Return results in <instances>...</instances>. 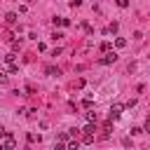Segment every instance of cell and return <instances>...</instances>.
<instances>
[{
	"label": "cell",
	"mask_w": 150,
	"mask_h": 150,
	"mask_svg": "<svg viewBox=\"0 0 150 150\" xmlns=\"http://www.w3.org/2000/svg\"><path fill=\"white\" fill-rule=\"evenodd\" d=\"M115 61H117V54H115V52H105V54L98 59L101 66H110V63H115Z\"/></svg>",
	"instance_id": "obj_1"
},
{
	"label": "cell",
	"mask_w": 150,
	"mask_h": 150,
	"mask_svg": "<svg viewBox=\"0 0 150 150\" xmlns=\"http://www.w3.org/2000/svg\"><path fill=\"white\" fill-rule=\"evenodd\" d=\"M14 145H16L14 136H12V134H5V138H2V150H14Z\"/></svg>",
	"instance_id": "obj_2"
},
{
	"label": "cell",
	"mask_w": 150,
	"mask_h": 150,
	"mask_svg": "<svg viewBox=\"0 0 150 150\" xmlns=\"http://www.w3.org/2000/svg\"><path fill=\"white\" fill-rule=\"evenodd\" d=\"M122 110H124V105H122V103H115V105L110 108V120H117V117L122 115Z\"/></svg>",
	"instance_id": "obj_3"
},
{
	"label": "cell",
	"mask_w": 150,
	"mask_h": 150,
	"mask_svg": "<svg viewBox=\"0 0 150 150\" xmlns=\"http://www.w3.org/2000/svg\"><path fill=\"white\" fill-rule=\"evenodd\" d=\"M54 26H70V19H63V16H56V19H54Z\"/></svg>",
	"instance_id": "obj_4"
},
{
	"label": "cell",
	"mask_w": 150,
	"mask_h": 150,
	"mask_svg": "<svg viewBox=\"0 0 150 150\" xmlns=\"http://www.w3.org/2000/svg\"><path fill=\"white\" fill-rule=\"evenodd\" d=\"M96 131V122H89V124H84V129H82V134H94Z\"/></svg>",
	"instance_id": "obj_5"
},
{
	"label": "cell",
	"mask_w": 150,
	"mask_h": 150,
	"mask_svg": "<svg viewBox=\"0 0 150 150\" xmlns=\"http://www.w3.org/2000/svg\"><path fill=\"white\" fill-rule=\"evenodd\" d=\"M5 21H7L9 26H12V23H16V14H14V12H7V14H5Z\"/></svg>",
	"instance_id": "obj_6"
},
{
	"label": "cell",
	"mask_w": 150,
	"mask_h": 150,
	"mask_svg": "<svg viewBox=\"0 0 150 150\" xmlns=\"http://www.w3.org/2000/svg\"><path fill=\"white\" fill-rule=\"evenodd\" d=\"M82 143H84V145H91V143H94V134H84V136H82Z\"/></svg>",
	"instance_id": "obj_7"
},
{
	"label": "cell",
	"mask_w": 150,
	"mask_h": 150,
	"mask_svg": "<svg viewBox=\"0 0 150 150\" xmlns=\"http://www.w3.org/2000/svg\"><path fill=\"white\" fill-rule=\"evenodd\" d=\"M47 75H54V77H56V75H61V70L54 68V66H47Z\"/></svg>",
	"instance_id": "obj_8"
},
{
	"label": "cell",
	"mask_w": 150,
	"mask_h": 150,
	"mask_svg": "<svg viewBox=\"0 0 150 150\" xmlns=\"http://www.w3.org/2000/svg\"><path fill=\"white\" fill-rule=\"evenodd\" d=\"M77 148H80L77 141H68V145H66V150H77Z\"/></svg>",
	"instance_id": "obj_9"
},
{
	"label": "cell",
	"mask_w": 150,
	"mask_h": 150,
	"mask_svg": "<svg viewBox=\"0 0 150 150\" xmlns=\"http://www.w3.org/2000/svg\"><path fill=\"white\" fill-rule=\"evenodd\" d=\"M9 82V77H7V73L5 70H0V84H7Z\"/></svg>",
	"instance_id": "obj_10"
},
{
	"label": "cell",
	"mask_w": 150,
	"mask_h": 150,
	"mask_svg": "<svg viewBox=\"0 0 150 150\" xmlns=\"http://www.w3.org/2000/svg\"><path fill=\"white\" fill-rule=\"evenodd\" d=\"M115 45L122 49V47H127V40H124V38H117V40H115Z\"/></svg>",
	"instance_id": "obj_11"
},
{
	"label": "cell",
	"mask_w": 150,
	"mask_h": 150,
	"mask_svg": "<svg viewBox=\"0 0 150 150\" xmlns=\"http://www.w3.org/2000/svg\"><path fill=\"white\" fill-rule=\"evenodd\" d=\"M5 59V63H14V54H7V56H2Z\"/></svg>",
	"instance_id": "obj_12"
},
{
	"label": "cell",
	"mask_w": 150,
	"mask_h": 150,
	"mask_svg": "<svg viewBox=\"0 0 150 150\" xmlns=\"http://www.w3.org/2000/svg\"><path fill=\"white\" fill-rule=\"evenodd\" d=\"M117 7H122V9L129 7V0H117Z\"/></svg>",
	"instance_id": "obj_13"
},
{
	"label": "cell",
	"mask_w": 150,
	"mask_h": 150,
	"mask_svg": "<svg viewBox=\"0 0 150 150\" xmlns=\"http://www.w3.org/2000/svg\"><path fill=\"white\" fill-rule=\"evenodd\" d=\"M87 120L89 122H96V112H87Z\"/></svg>",
	"instance_id": "obj_14"
},
{
	"label": "cell",
	"mask_w": 150,
	"mask_h": 150,
	"mask_svg": "<svg viewBox=\"0 0 150 150\" xmlns=\"http://www.w3.org/2000/svg\"><path fill=\"white\" fill-rule=\"evenodd\" d=\"M122 145H124V148H129V145H131V138H129V136H127V138H122Z\"/></svg>",
	"instance_id": "obj_15"
},
{
	"label": "cell",
	"mask_w": 150,
	"mask_h": 150,
	"mask_svg": "<svg viewBox=\"0 0 150 150\" xmlns=\"http://www.w3.org/2000/svg\"><path fill=\"white\" fill-rule=\"evenodd\" d=\"M54 150H66V145H63V141H61V143H54Z\"/></svg>",
	"instance_id": "obj_16"
},
{
	"label": "cell",
	"mask_w": 150,
	"mask_h": 150,
	"mask_svg": "<svg viewBox=\"0 0 150 150\" xmlns=\"http://www.w3.org/2000/svg\"><path fill=\"white\" fill-rule=\"evenodd\" d=\"M70 2V7H80V0H68Z\"/></svg>",
	"instance_id": "obj_17"
},
{
	"label": "cell",
	"mask_w": 150,
	"mask_h": 150,
	"mask_svg": "<svg viewBox=\"0 0 150 150\" xmlns=\"http://www.w3.org/2000/svg\"><path fill=\"white\" fill-rule=\"evenodd\" d=\"M5 134H7V131H5L2 127H0V138H5Z\"/></svg>",
	"instance_id": "obj_18"
}]
</instances>
